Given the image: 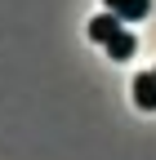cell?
I'll return each mask as SVG.
<instances>
[{"instance_id": "cell-1", "label": "cell", "mask_w": 156, "mask_h": 160, "mask_svg": "<svg viewBox=\"0 0 156 160\" xmlns=\"http://www.w3.org/2000/svg\"><path fill=\"white\" fill-rule=\"evenodd\" d=\"M121 31H125V18H116L112 9H107V13H98V18L89 22V40H98V45H112Z\"/></svg>"}, {"instance_id": "cell-2", "label": "cell", "mask_w": 156, "mask_h": 160, "mask_svg": "<svg viewBox=\"0 0 156 160\" xmlns=\"http://www.w3.org/2000/svg\"><path fill=\"white\" fill-rule=\"evenodd\" d=\"M134 107L138 111H156V71H138L134 76Z\"/></svg>"}, {"instance_id": "cell-4", "label": "cell", "mask_w": 156, "mask_h": 160, "mask_svg": "<svg viewBox=\"0 0 156 160\" xmlns=\"http://www.w3.org/2000/svg\"><path fill=\"white\" fill-rule=\"evenodd\" d=\"M134 49H138V45H134V36H129V31H121V36H116L112 45H107V53L116 58V62H125V58H134Z\"/></svg>"}, {"instance_id": "cell-3", "label": "cell", "mask_w": 156, "mask_h": 160, "mask_svg": "<svg viewBox=\"0 0 156 160\" xmlns=\"http://www.w3.org/2000/svg\"><path fill=\"white\" fill-rule=\"evenodd\" d=\"M103 5L116 18H125V22H143V18L152 13V0H103Z\"/></svg>"}]
</instances>
